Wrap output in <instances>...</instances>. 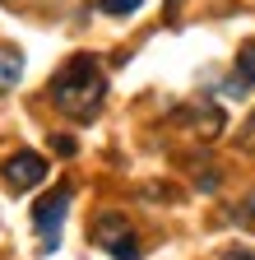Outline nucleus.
I'll return each instance as SVG.
<instances>
[{
  "label": "nucleus",
  "instance_id": "obj_8",
  "mask_svg": "<svg viewBox=\"0 0 255 260\" xmlns=\"http://www.w3.org/2000/svg\"><path fill=\"white\" fill-rule=\"evenodd\" d=\"M241 149H255V112H250V121L241 125Z\"/></svg>",
  "mask_w": 255,
  "mask_h": 260
},
{
  "label": "nucleus",
  "instance_id": "obj_5",
  "mask_svg": "<svg viewBox=\"0 0 255 260\" xmlns=\"http://www.w3.org/2000/svg\"><path fill=\"white\" fill-rule=\"evenodd\" d=\"M23 79V51L19 47H0V93H10Z\"/></svg>",
  "mask_w": 255,
  "mask_h": 260
},
{
  "label": "nucleus",
  "instance_id": "obj_7",
  "mask_svg": "<svg viewBox=\"0 0 255 260\" xmlns=\"http://www.w3.org/2000/svg\"><path fill=\"white\" fill-rule=\"evenodd\" d=\"M139 5H144V0H98L102 14H135Z\"/></svg>",
  "mask_w": 255,
  "mask_h": 260
},
{
  "label": "nucleus",
  "instance_id": "obj_3",
  "mask_svg": "<svg viewBox=\"0 0 255 260\" xmlns=\"http://www.w3.org/2000/svg\"><path fill=\"white\" fill-rule=\"evenodd\" d=\"M93 242H98L107 255H116V260H139V242H135V228L125 223L121 214H102L98 223H93Z\"/></svg>",
  "mask_w": 255,
  "mask_h": 260
},
{
  "label": "nucleus",
  "instance_id": "obj_6",
  "mask_svg": "<svg viewBox=\"0 0 255 260\" xmlns=\"http://www.w3.org/2000/svg\"><path fill=\"white\" fill-rule=\"evenodd\" d=\"M237 75H241V84L255 88V42H246V47L237 51Z\"/></svg>",
  "mask_w": 255,
  "mask_h": 260
},
{
  "label": "nucleus",
  "instance_id": "obj_10",
  "mask_svg": "<svg viewBox=\"0 0 255 260\" xmlns=\"http://www.w3.org/2000/svg\"><path fill=\"white\" fill-rule=\"evenodd\" d=\"M223 260H255V251H250V246H237V251H228Z\"/></svg>",
  "mask_w": 255,
  "mask_h": 260
},
{
  "label": "nucleus",
  "instance_id": "obj_4",
  "mask_svg": "<svg viewBox=\"0 0 255 260\" xmlns=\"http://www.w3.org/2000/svg\"><path fill=\"white\" fill-rule=\"evenodd\" d=\"M47 158L42 153H33V149H23V153H10L5 162H0V177H5V186L14 190V195H23V190H33V186H42L47 181Z\"/></svg>",
  "mask_w": 255,
  "mask_h": 260
},
{
  "label": "nucleus",
  "instance_id": "obj_1",
  "mask_svg": "<svg viewBox=\"0 0 255 260\" xmlns=\"http://www.w3.org/2000/svg\"><path fill=\"white\" fill-rule=\"evenodd\" d=\"M107 98V75L93 56H70L51 79V103L70 121H93Z\"/></svg>",
  "mask_w": 255,
  "mask_h": 260
},
{
  "label": "nucleus",
  "instance_id": "obj_9",
  "mask_svg": "<svg viewBox=\"0 0 255 260\" xmlns=\"http://www.w3.org/2000/svg\"><path fill=\"white\" fill-rule=\"evenodd\" d=\"M51 144H56V153H75V140H70V135H56Z\"/></svg>",
  "mask_w": 255,
  "mask_h": 260
},
{
  "label": "nucleus",
  "instance_id": "obj_2",
  "mask_svg": "<svg viewBox=\"0 0 255 260\" xmlns=\"http://www.w3.org/2000/svg\"><path fill=\"white\" fill-rule=\"evenodd\" d=\"M65 214H70V186H56L51 195L33 205V228L42 237V251H56L60 246V228H65Z\"/></svg>",
  "mask_w": 255,
  "mask_h": 260
}]
</instances>
